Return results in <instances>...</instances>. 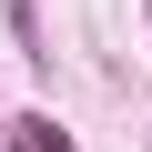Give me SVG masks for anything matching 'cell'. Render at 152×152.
<instances>
[{
    "mask_svg": "<svg viewBox=\"0 0 152 152\" xmlns=\"http://www.w3.org/2000/svg\"><path fill=\"white\" fill-rule=\"evenodd\" d=\"M10 142H20V152H71V142H61V122H41V112H20V122H10Z\"/></svg>",
    "mask_w": 152,
    "mask_h": 152,
    "instance_id": "6da1fadb",
    "label": "cell"
}]
</instances>
